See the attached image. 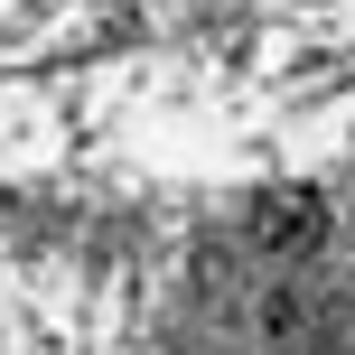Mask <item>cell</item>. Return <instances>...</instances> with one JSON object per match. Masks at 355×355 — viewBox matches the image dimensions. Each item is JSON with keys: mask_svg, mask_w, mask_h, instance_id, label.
<instances>
[{"mask_svg": "<svg viewBox=\"0 0 355 355\" xmlns=\"http://www.w3.org/2000/svg\"><path fill=\"white\" fill-rule=\"evenodd\" d=\"M243 252H262V262H318L327 252V206L309 187H262L243 206Z\"/></svg>", "mask_w": 355, "mask_h": 355, "instance_id": "obj_1", "label": "cell"}]
</instances>
